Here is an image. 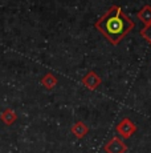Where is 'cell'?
Here are the masks:
<instances>
[{"label":"cell","mask_w":151,"mask_h":153,"mask_svg":"<svg viewBox=\"0 0 151 153\" xmlns=\"http://www.w3.org/2000/svg\"><path fill=\"white\" fill-rule=\"evenodd\" d=\"M81 83L85 85L88 89L94 91V89H97V88L101 85V83H102V79H101L100 76L94 72V71H89V72L82 77Z\"/></svg>","instance_id":"4"},{"label":"cell","mask_w":151,"mask_h":153,"mask_svg":"<svg viewBox=\"0 0 151 153\" xmlns=\"http://www.w3.org/2000/svg\"><path fill=\"white\" fill-rule=\"evenodd\" d=\"M115 129H117V133L121 134L122 139H129V137H131L136 132V125L129 117H123Z\"/></svg>","instance_id":"2"},{"label":"cell","mask_w":151,"mask_h":153,"mask_svg":"<svg viewBox=\"0 0 151 153\" xmlns=\"http://www.w3.org/2000/svg\"><path fill=\"white\" fill-rule=\"evenodd\" d=\"M0 119L3 120V123H4L5 125H12L13 123L16 121L17 116H16V113H15V111H13V109L7 108V109L0 114Z\"/></svg>","instance_id":"7"},{"label":"cell","mask_w":151,"mask_h":153,"mask_svg":"<svg viewBox=\"0 0 151 153\" xmlns=\"http://www.w3.org/2000/svg\"><path fill=\"white\" fill-rule=\"evenodd\" d=\"M41 84L44 85L46 89H53L57 85V79H56V76L52 75V73H46L44 77L41 79Z\"/></svg>","instance_id":"8"},{"label":"cell","mask_w":151,"mask_h":153,"mask_svg":"<svg viewBox=\"0 0 151 153\" xmlns=\"http://www.w3.org/2000/svg\"><path fill=\"white\" fill-rule=\"evenodd\" d=\"M136 17H138L144 25L151 24V5L146 4L144 7H142V10L138 11V13H136Z\"/></svg>","instance_id":"6"},{"label":"cell","mask_w":151,"mask_h":153,"mask_svg":"<svg viewBox=\"0 0 151 153\" xmlns=\"http://www.w3.org/2000/svg\"><path fill=\"white\" fill-rule=\"evenodd\" d=\"M139 35L142 36V39H144L151 45V24L144 25V27L139 31Z\"/></svg>","instance_id":"9"},{"label":"cell","mask_w":151,"mask_h":153,"mask_svg":"<svg viewBox=\"0 0 151 153\" xmlns=\"http://www.w3.org/2000/svg\"><path fill=\"white\" fill-rule=\"evenodd\" d=\"M70 131H72V133L77 137V139H84V137L88 134L89 128L84 121H77V123H74L73 124V126L70 128Z\"/></svg>","instance_id":"5"},{"label":"cell","mask_w":151,"mask_h":153,"mask_svg":"<svg viewBox=\"0 0 151 153\" xmlns=\"http://www.w3.org/2000/svg\"><path fill=\"white\" fill-rule=\"evenodd\" d=\"M94 27L111 45H118L126 35L135 28V23L123 12L119 5H113L95 22Z\"/></svg>","instance_id":"1"},{"label":"cell","mask_w":151,"mask_h":153,"mask_svg":"<svg viewBox=\"0 0 151 153\" xmlns=\"http://www.w3.org/2000/svg\"><path fill=\"white\" fill-rule=\"evenodd\" d=\"M126 151H127V145L119 137H113L105 145L106 153H126Z\"/></svg>","instance_id":"3"}]
</instances>
